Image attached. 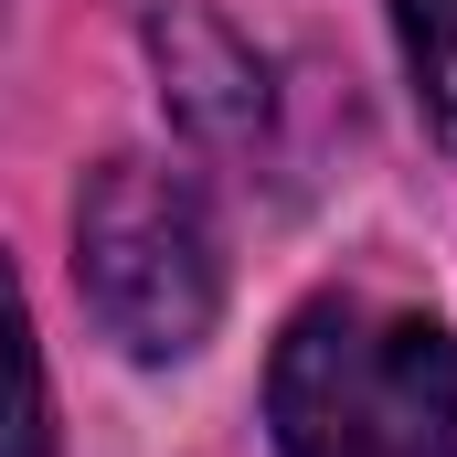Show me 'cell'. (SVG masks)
Returning <instances> with one entry per match:
<instances>
[{"label":"cell","instance_id":"cell-3","mask_svg":"<svg viewBox=\"0 0 457 457\" xmlns=\"http://www.w3.org/2000/svg\"><path fill=\"white\" fill-rule=\"evenodd\" d=\"M0 457H54V404H43V351L21 320V287L0 266Z\"/></svg>","mask_w":457,"mask_h":457},{"label":"cell","instance_id":"cell-2","mask_svg":"<svg viewBox=\"0 0 457 457\" xmlns=\"http://www.w3.org/2000/svg\"><path fill=\"white\" fill-rule=\"evenodd\" d=\"M75 287L128 361H181L224 320V245L170 160H96L75 192Z\"/></svg>","mask_w":457,"mask_h":457},{"label":"cell","instance_id":"cell-1","mask_svg":"<svg viewBox=\"0 0 457 457\" xmlns=\"http://www.w3.org/2000/svg\"><path fill=\"white\" fill-rule=\"evenodd\" d=\"M277 457H457V341L394 298H309L266 361Z\"/></svg>","mask_w":457,"mask_h":457},{"label":"cell","instance_id":"cell-4","mask_svg":"<svg viewBox=\"0 0 457 457\" xmlns=\"http://www.w3.org/2000/svg\"><path fill=\"white\" fill-rule=\"evenodd\" d=\"M394 32H404V75L426 96V128L457 149V0H394Z\"/></svg>","mask_w":457,"mask_h":457}]
</instances>
